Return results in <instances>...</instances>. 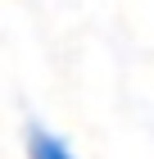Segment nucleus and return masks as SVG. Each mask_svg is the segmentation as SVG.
Instances as JSON below:
<instances>
[{
  "label": "nucleus",
  "instance_id": "obj_1",
  "mask_svg": "<svg viewBox=\"0 0 154 159\" xmlns=\"http://www.w3.org/2000/svg\"><path fill=\"white\" fill-rule=\"evenodd\" d=\"M27 159H77V155L59 132H50L41 123H27Z\"/></svg>",
  "mask_w": 154,
  "mask_h": 159
}]
</instances>
